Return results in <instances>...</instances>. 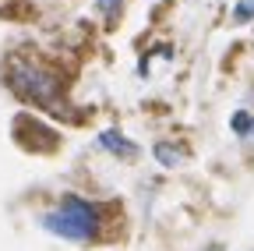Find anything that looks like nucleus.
<instances>
[{
    "instance_id": "1",
    "label": "nucleus",
    "mask_w": 254,
    "mask_h": 251,
    "mask_svg": "<svg viewBox=\"0 0 254 251\" xmlns=\"http://www.w3.org/2000/svg\"><path fill=\"white\" fill-rule=\"evenodd\" d=\"M39 227L60 241H74V244H95L103 237L106 227V212L99 202H88L81 195H64L50 212L39 216Z\"/></svg>"
},
{
    "instance_id": "2",
    "label": "nucleus",
    "mask_w": 254,
    "mask_h": 251,
    "mask_svg": "<svg viewBox=\"0 0 254 251\" xmlns=\"http://www.w3.org/2000/svg\"><path fill=\"white\" fill-rule=\"evenodd\" d=\"M7 85L18 99L25 103H36L43 110H64V96H60V75L43 64V60H32V57H14L7 64Z\"/></svg>"
},
{
    "instance_id": "3",
    "label": "nucleus",
    "mask_w": 254,
    "mask_h": 251,
    "mask_svg": "<svg viewBox=\"0 0 254 251\" xmlns=\"http://www.w3.org/2000/svg\"><path fill=\"white\" fill-rule=\"evenodd\" d=\"M95 145L106 149L110 156H117V160H134V156H138V145L127 138V135H120V131H103Z\"/></svg>"
},
{
    "instance_id": "4",
    "label": "nucleus",
    "mask_w": 254,
    "mask_h": 251,
    "mask_svg": "<svg viewBox=\"0 0 254 251\" xmlns=\"http://www.w3.org/2000/svg\"><path fill=\"white\" fill-rule=\"evenodd\" d=\"M152 156H155V163L166 167V170H173V167H180V163L187 160V152H184L180 145H173V142H155V145H152Z\"/></svg>"
},
{
    "instance_id": "5",
    "label": "nucleus",
    "mask_w": 254,
    "mask_h": 251,
    "mask_svg": "<svg viewBox=\"0 0 254 251\" xmlns=\"http://www.w3.org/2000/svg\"><path fill=\"white\" fill-rule=\"evenodd\" d=\"M251 124H254V117H251L247 110H240V113H233V120H230V128H233V135L247 138V131H251Z\"/></svg>"
},
{
    "instance_id": "6",
    "label": "nucleus",
    "mask_w": 254,
    "mask_h": 251,
    "mask_svg": "<svg viewBox=\"0 0 254 251\" xmlns=\"http://www.w3.org/2000/svg\"><path fill=\"white\" fill-rule=\"evenodd\" d=\"M233 21H237V25L254 21V0H240V4L233 7Z\"/></svg>"
},
{
    "instance_id": "7",
    "label": "nucleus",
    "mask_w": 254,
    "mask_h": 251,
    "mask_svg": "<svg viewBox=\"0 0 254 251\" xmlns=\"http://www.w3.org/2000/svg\"><path fill=\"white\" fill-rule=\"evenodd\" d=\"M120 4H124V0H95V11H99V14H106V18H117Z\"/></svg>"
},
{
    "instance_id": "8",
    "label": "nucleus",
    "mask_w": 254,
    "mask_h": 251,
    "mask_svg": "<svg viewBox=\"0 0 254 251\" xmlns=\"http://www.w3.org/2000/svg\"><path fill=\"white\" fill-rule=\"evenodd\" d=\"M205 251H222V244H208V248H205Z\"/></svg>"
},
{
    "instance_id": "9",
    "label": "nucleus",
    "mask_w": 254,
    "mask_h": 251,
    "mask_svg": "<svg viewBox=\"0 0 254 251\" xmlns=\"http://www.w3.org/2000/svg\"><path fill=\"white\" fill-rule=\"evenodd\" d=\"M247 138H254V124H251V131H247Z\"/></svg>"
}]
</instances>
